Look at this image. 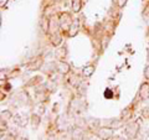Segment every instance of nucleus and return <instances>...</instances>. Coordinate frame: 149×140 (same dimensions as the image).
<instances>
[{"label":"nucleus","mask_w":149,"mask_h":140,"mask_svg":"<svg viewBox=\"0 0 149 140\" xmlns=\"http://www.w3.org/2000/svg\"><path fill=\"white\" fill-rule=\"evenodd\" d=\"M73 20L70 16V14L67 12H62L60 15V19H58V24H60V27L63 30V31H68L70 27H71Z\"/></svg>","instance_id":"nucleus-1"},{"label":"nucleus","mask_w":149,"mask_h":140,"mask_svg":"<svg viewBox=\"0 0 149 140\" xmlns=\"http://www.w3.org/2000/svg\"><path fill=\"white\" fill-rule=\"evenodd\" d=\"M98 135L102 139H111L112 137H113V128H111V127L101 128Z\"/></svg>","instance_id":"nucleus-2"},{"label":"nucleus","mask_w":149,"mask_h":140,"mask_svg":"<svg viewBox=\"0 0 149 140\" xmlns=\"http://www.w3.org/2000/svg\"><path fill=\"white\" fill-rule=\"evenodd\" d=\"M138 94H139V97H141L143 100L148 99V98H149V85H148V83H143V85L141 86Z\"/></svg>","instance_id":"nucleus-3"},{"label":"nucleus","mask_w":149,"mask_h":140,"mask_svg":"<svg viewBox=\"0 0 149 140\" xmlns=\"http://www.w3.org/2000/svg\"><path fill=\"white\" fill-rule=\"evenodd\" d=\"M78 29H80V20H78V19H74L71 27H70V30H68V36H71V37L76 36L77 32H78Z\"/></svg>","instance_id":"nucleus-4"},{"label":"nucleus","mask_w":149,"mask_h":140,"mask_svg":"<svg viewBox=\"0 0 149 140\" xmlns=\"http://www.w3.org/2000/svg\"><path fill=\"white\" fill-rule=\"evenodd\" d=\"M57 71L61 73V74H67L70 72V66H68V63L66 62H63V61H60L57 63Z\"/></svg>","instance_id":"nucleus-5"},{"label":"nucleus","mask_w":149,"mask_h":140,"mask_svg":"<svg viewBox=\"0 0 149 140\" xmlns=\"http://www.w3.org/2000/svg\"><path fill=\"white\" fill-rule=\"evenodd\" d=\"M93 73H95V66H92V64H90V66L83 68V77L90 78Z\"/></svg>","instance_id":"nucleus-6"},{"label":"nucleus","mask_w":149,"mask_h":140,"mask_svg":"<svg viewBox=\"0 0 149 140\" xmlns=\"http://www.w3.org/2000/svg\"><path fill=\"white\" fill-rule=\"evenodd\" d=\"M51 42H52L54 46H58L62 42V37H61V35H60L58 32H55V34L52 35V37H51Z\"/></svg>","instance_id":"nucleus-7"},{"label":"nucleus","mask_w":149,"mask_h":140,"mask_svg":"<svg viewBox=\"0 0 149 140\" xmlns=\"http://www.w3.org/2000/svg\"><path fill=\"white\" fill-rule=\"evenodd\" d=\"M14 122H15L17 125H20V127H25L26 123H27V120L25 118H22V115L17 114V115H15V118H14Z\"/></svg>","instance_id":"nucleus-8"},{"label":"nucleus","mask_w":149,"mask_h":140,"mask_svg":"<svg viewBox=\"0 0 149 140\" xmlns=\"http://www.w3.org/2000/svg\"><path fill=\"white\" fill-rule=\"evenodd\" d=\"M81 8H82L81 0H72V10L74 12H78L81 10Z\"/></svg>","instance_id":"nucleus-9"},{"label":"nucleus","mask_w":149,"mask_h":140,"mask_svg":"<svg viewBox=\"0 0 149 140\" xmlns=\"http://www.w3.org/2000/svg\"><path fill=\"white\" fill-rule=\"evenodd\" d=\"M40 124V116L39 114H32L31 116V125L34 128H37V125Z\"/></svg>","instance_id":"nucleus-10"},{"label":"nucleus","mask_w":149,"mask_h":140,"mask_svg":"<svg viewBox=\"0 0 149 140\" xmlns=\"http://www.w3.org/2000/svg\"><path fill=\"white\" fill-rule=\"evenodd\" d=\"M41 64H42V61H41V60H37L36 63L34 62V63L30 64V66H29L30 68H29V69H39V68L41 67Z\"/></svg>","instance_id":"nucleus-11"},{"label":"nucleus","mask_w":149,"mask_h":140,"mask_svg":"<svg viewBox=\"0 0 149 140\" xmlns=\"http://www.w3.org/2000/svg\"><path fill=\"white\" fill-rule=\"evenodd\" d=\"M68 82L71 83L73 87H77V86H78V83H80V81H78V78H77L76 76H73V77H71V78H68Z\"/></svg>","instance_id":"nucleus-12"},{"label":"nucleus","mask_w":149,"mask_h":140,"mask_svg":"<svg viewBox=\"0 0 149 140\" xmlns=\"http://www.w3.org/2000/svg\"><path fill=\"white\" fill-rule=\"evenodd\" d=\"M104 97L107 98V99H109V98L113 97V93H112L111 89H106V91H104Z\"/></svg>","instance_id":"nucleus-13"},{"label":"nucleus","mask_w":149,"mask_h":140,"mask_svg":"<svg viewBox=\"0 0 149 140\" xmlns=\"http://www.w3.org/2000/svg\"><path fill=\"white\" fill-rule=\"evenodd\" d=\"M125 3H127V0H117V4L119 8H123L125 5Z\"/></svg>","instance_id":"nucleus-14"},{"label":"nucleus","mask_w":149,"mask_h":140,"mask_svg":"<svg viewBox=\"0 0 149 140\" xmlns=\"http://www.w3.org/2000/svg\"><path fill=\"white\" fill-rule=\"evenodd\" d=\"M144 77H146L147 79H149V66H147L146 68H144Z\"/></svg>","instance_id":"nucleus-15"},{"label":"nucleus","mask_w":149,"mask_h":140,"mask_svg":"<svg viewBox=\"0 0 149 140\" xmlns=\"http://www.w3.org/2000/svg\"><path fill=\"white\" fill-rule=\"evenodd\" d=\"M143 115H144V118H149V108L143 109Z\"/></svg>","instance_id":"nucleus-16"},{"label":"nucleus","mask_w":149,"mask_h":140,"mask_svg":"<svg viewBox=\"0 0 149 140\" xmlns=\"http://www.w3.org/2000/svg\"><path fill=\"white\" fill-rule=\"evenodd\" d=\"M8 1H9V0H0V6H1V8L5 6V4H6Z\"/></svg>","instance_id":"nucleus-17"},{"label":"nucleus","mask_w":149,"mask_h":140,"mask_svg":"<svg viewBox=\"0 0 149 140\" xmlns=\"http://www.w3.org/2000/svg\"><path fill=\"white\" fill-rule=\"evenodd\" d=\"M144 15H146V16H149V5L147 6L146 10H144Z\"/></svg>","instance_id":"nucleus-18"}]
</instances>
